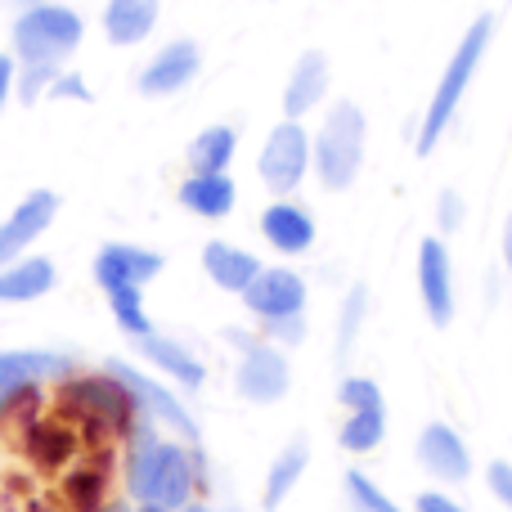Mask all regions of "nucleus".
I'll list each match as a JSON object with an SVG mask.
<instances>
[{
    "mask_svg": "<svg viewBox=\"0 0 512 512\" xmlns=\"http://www.w3.org/2000/svg\"><path fill=\"white\" fill-rule=\"evenodd\" d=\"M198 481H203V459H198V450H185V445H176V441H162L153 418L131 427L126 490H131L135 504L180 512V508H189V495H194Z\"/></svg>",
    "mask_w": 512,
    "mask_h": 512,
    "instance_id": "f257e3e1",
    "label": "nucleus"
},
{
    "mask_svg": "<svg viewBox=\"0 0 512 512\" xmlns=\"http://www.w3.org/2000/svg\"><path fill=\"white\" fill-rule=\"evenodd\" d=\"M54 405L63 414H72L99 445H108L113 436H131V427L140 423V409L135 396L113 378V373H86V378H63L59 400Z\"/></svg>",
    "mask_w": 512,
    "mask_h": 512,
    "instance_id": "f03ea898",
    "label": "nucleus"
},
{
    "mask_svg": "<svg viewBox=\"0 0 512 512\" xmlns=\"http://www.w3.org/2000/svg\"><path fill=\"white\" fill-rule=\"evenodd\" d=\"M490 36H495V18L481 14L477 23L463 32V41H459V50L450 54V63H445L441 81H436V90H432V104H427V113H423V126H418V153H423V158L436 149V140H441L445 126H450L454 113H459L463 95H468L472 77H477L481 59H486V50H490Z\"/></svg>",
    "mask_w": 512,
    "mask_h": 512,
    "instance_id": "7ed1b4c3",
    "label": "nucleus"
},
{
    "mask_svg": "<svg viewBox=\"0 0 512 512\" xmlns=\"http://www.w3.org/2000/svg\"><path fill=\"white\" fill-rule=\"evenodd\" d=\"M364 131H369V122H364V113L351 99H337L328 108L319 135L310 140V167H315L319 185L328 194H342V189L355 185L360 162H364Z\"/></svg>",
    "mask_w": 512,
    "mask_h": 512,
    "instance_id": "20e7f679",
    "label": "nucleus"
},
{
    "mask_svg": "<svg viewBox=\"0 0 512 512\" xmlns=\"http://www.w3.org/2000/svg\"><path fill=\"white\" fill-rule=\"evenodd\" d=\"M86 36V23H81L77 9L68 5H32L14 18V54L23 63H45V68H59L72 50Z\"/></svg>",
    "mask_w": 512,
    "mask_h": 512,
    "instance_id": "39448f33",
    "label": "nucleus"
},
{
    "mask_svg": "<svg viewBox=\"0 0 512 512\" xmlns=\"http://www.w3.org/2000/svg\"><path fill=\"white\" fill-rule=\"evenodd\" d=\"M230 342L243 346V360H239V373H234V387H239L243 400L252 405H279L288 396V360H283L279 346H270L265 337H252L243 328H230Z\"/></svg>",
    "mask_w": 512,
    "mask_h": 512,
    "instance_id": "423d86ee",
    "label": "nucleus"
},
{
    "mask_svg": "<svg viewBox=\"0 0 512 512\" xmlns=\"http://www.w3.org/2000/svg\"><path fill=\"white\" fill-rule=\"evenodd\" d=\"M77 373V360L63 351H0V418L41 382H63Z\"/></svg>",
    "mask_w": 512,
    "mask_h": 512,
    "instance_id": "0eeeda50",
    "label": "nucleus"
},
{
    "mask_svg": "<svg viewBox=\"0 0 512 512\" xmlns=\"http://www.w3.org/2000/svg\"><path fill=\"white\" fill-rule=\"evenodd\" d=\"M256 171H261V180H265L270 194H292V189L306 180V171H310V135L301 131V122H288V117H283V122L274 126L270 140H265V149H261Z\"/></svg>",
    "mask_w": 512,
    "mask_h": 512,
    "instance_id": "6e6552de",
    "label": "nucleus"
},
{
    "mask_svg": "<svg viewBox=\"0 0 512 512\" xmlns=\"http://www.w3.org/2000/svg\"><path fill=\"white\" fill-rule=\"evenodd\" d=\"M104 373H113V378L122 382L126 391H131V396H135V409H140L144 418H153V423H162V427H171V432H180L189 445H198V423H194V414H189V409L180 405V396H171L162 382H153L149 373L131 369L126 360H108Z\"/></svg>",
    "mask_w": 512,
    "mask_h": 512,
    "instance_id": "1a4fd4ad",
    "label": "nucleus"
},
{
    "mask_svg": "<svg viewBox=\"0 0 512 512\" xmlns=\"http://www.w3.org/2000/svg\"><path fill=\"white\" fill-rule=\"evenodd\" d=\"M54 216H59V194H54V189H32V194L0 221V265L18 261V256L50 230Z\"/></svg>",
    "mask_w": 512,
    "mask_h": 512,
    "instance_id": "9d476101",
    "label": "nucleus"
},
{
    "mask_svg": "<svg viewBox=\"0 0 512 512\" xmlns=\"http://www.w3.org/2000/svg\"><path fill=\"white\" fill-rule=\"evenodd\" d=\"M243 306H248L261 324L292 319V315H301V310H306V279H301V274H292V270H283V265L261 270L248 283V292H243Z\"/></svg>",
    "mask_w": 512,
    "mask_h": 512,
    "instance_id": "9b49d317",
    "label": "nucleus"
},
{
    "mask_svg": "<svg viewBox=\"0 0 512 512\" xmlns=\"http://www.w3.org/2000/svg\"><path fill=\"white\" fill-rule=\"evenodd\" d=\"M450 248L441 239L418 243V292H423V310L436 328H445L454 319V279H450Z\"/></svg>",
    "mask_w": 512,
    "mask_h": 512,
    "instance_id": "f8f14e48",
    "label": "nucleus"
},
{
    "mask_svg": "<svg viewBox=\"0 0 512 512\" xmlns=\"http://www.w3.org/2000/svg\"><path fill=\"white\" fill-rule=\"evenodd\" d=\"M162 256L158 252H144V248H131V243H108L99 248L95 256V283L104 292H117V288H144L162 274Z\"/></svg>",
    "mask_w": 512,
    "mask_h": 512,
    "instance_id": "ddd939ff",
    "label": "nucleus"
},
{
    "mask_svg": "<svg viewBox=\"0 0 512 512\" xmlns=\"http://www.w3.org/2000/svg\"><path fill=\"white\" fill-rule=\"evenodd\" d=\"M418 463H423L436 481H450V486L468 481V472H472L468 445H463V436L454 432L450 423H427L423 427V436H418Z\"/></svg>",
    "mask_w": 512,
    "mask_h": 512,
    "instance_id": "4468645a",
    "label": "nucleus"
},
{
    "mask_svg": "<svg viewBox=\"0 0 512 512\" xmlns=\"http://www.w3.org/2000/svg\"><path fill=\"white\" fill-rule=\"evenodd\" d=\"M198 68H203L198 45L171 41V45H162V50L149 59V68L140 72V90L144 95H176V90H185L189 81L198 77Z\"/></svg>",
    "mask_w": 512,
    "mask_h": 512,
    "instance_id": "2eb2a0df",
    "label": "nucleus"
},
{
    "mask_svg": "<svg viewBox=\"0 0 512 512\" xmlns=\"http://www.w3.org/2000/svg\"><path fill=\"white\" fill-rule=\"evenodd\" d=\"M108 504V459L104 450H90L63 472L59 486V508L63 512H104Z\"/></svg>",
    "mask_w": 512,
    "mask_h": 512,
    "instance_id": "dca6fc26",
    "label": "nucleus"
},
{
    "mask_svg": "<svg viewBox=\"0 0 512 512\" xmlns=\"http://www.w3.org/2000/svg\"><path fill=\"white\" fill-rule=\"evenodd\" d=\"M324 95H328V59L319 50H306L297 59V68H292L288 90H283V113H288V122H301L310 108L324 104Z\"/></svg>",
    "mask_w": 512,
    "mask_h": 512,
    "instance_id": "f3484780",
    "label": "nucleus"
},
{
    "mask_svg": "<svg viewBox=\"0 0 512 512\" xmlns=\"http://www.w3.org/2000/svg\"><path fill=\"white\" fill-rule=\"evenodd\" d=\"M261 234L270 239L274 252L301 256L315 243V221H310V212L297 203H274V207H265V216H261Z\"/></svg>",
    "mask_w": 512,
    "mask_h": 512,
    "instance_id": "a211bd4d",
    "label": "nucleus"
},
{
    "mask_svg": "<svg viewBox=\"0 0 512 512\" xmlns=\"http://www.w3.org/2000/svg\"><path fill=\"white\" fill-rule=\"evenodd\" d=\"M59 283L50 256H18V261L0 265V301H36Z\"/></svg>",
    "mask_w": 512,
    "mask_h": 512,
    "instance_id": "6ab92c4d",
    "label": "nucleus"
},
{
    "mask_svg": "<svg viewBox=\"0 0 512 512\" xmlns=\"http://www.w3.org/2000/svg\"><path fill=\"white\" fill-rule=\"evenodd\" d=\"M180 203H185V212L203 216V221H221V216L234 212V203H239V189H234L230 171H221V176H189L185 185H180Z\"/></svg>",
    "mask_w": 512,
    "mask_h": 512,
    "instance_id": "aec40b11",
    "label": "nucleus"
},
{
    "mask_svg": "<svg viewBox=\"0 0 512 512\" xmlns=\"http://www.w3.org/2000/svg\"><path fill=\"white\" fill-rule=\"evenodd\" d=\"M203 270H207V279L216 283V288H225V292H248V283L261 274V261H256L252 252H243V248H234V243H207L203 248Z\"/></svg>",
    "mask_w": 512,
    "mask_h": 512,
    "instance_id": "412c9836",
    "label": "nucleus"
},
{
    "mask_svg": "<svg viewBox=\"0 0 512 512\" xmlns=\"http://www.w3.org/2000/svg\"><path fill=\"white\" fill-rule=\"evenodd\" d=\"M158 27V0H108L104 36L113 45H140Z\"/></svg>",
    "mask_w": 512,
    "mask_h": 512,
    "instance_id": "4be33fe9",
    "label": "nucleus"
},
{
    "mask_svg": "<svg viewBox=\"0 0 512 512\" xmlns=\"http://www.w3.org/2000/svg\"><path fill=\"white\" fill-rule=\"evenodd\" d=\"M140 355L149 364H158L167 378H176V382H185L189 391H198L207 382V369H203V360H198L189 346H180V342H171V337H162V333H149V337H140Z\"/></svg>",
    "mask_w": 512,
    "mask_h": 512,
    "instance_id": "5701e85b",
    "label": "nucleus"
},
{
    "mask_svg": "<svg viewBox=\"0 0 512 512\" xmlns=\"http://www.w3.org/2000/svg\"><path fill=\"white\" fill-rule=\"evenodd\" d=\"M306 463H310V445H306V441H292L288 450H283L279 459L270 463V472H265V495H261V508H265V512H279V508H283V499L297 490V481H301V472H306Z\"/></svg>",
    "mask_w": 512,
    "mask_h": 512,
    "instance_id": "b1692460",
    "label": "nucleus"
},
{
    "mask_svg": "<svg viewBox=\"0 0 512 512\" xmlns=\"http://www.w3.org/2000/svg\"><path fill=\"white\" fill-rule=\"evenodd\" d=\"M234 153H239V135H234L230 126H207V131H198L194 144H189V167H194L198 176H221L234 162Z\"/></svg>",
    "mask_w": 512,
    "mask_h": 512,
    "instance_id": "393cba45",
    "label": "nucleus"
},
{
    "mask_svg": "<svg viewBox=\"0 0 512 512\" xmlns=\"http://www.w3.org/2000/svg\"><path fill=\"white\" fill-rule=\"evenodd\" d=\"M382 436H387V409H351L337 432V445L346 454H369L382 445Z\"/></svg>",
    "mask_w": 512,
    "mask_h": 512,
    "instance_id": "a878e982",
    "label": "nucleus"
},
{
    "mask_svg": "<svg viewBox=\"0 0 512 512\" xmlns=\"http://www.w3.org/2000/svg\"><path fill=\"white\" fill-rule=\"evenodd\" d=\"M108 306H113V319H117V328H122L126 337H149L153 333V319H149V310H144V297H140V288H117V292H108Z\"/></svg>",
    "mask_w": 512,
    "mask_h": 512,
    "instance_id": "bb28decb",
    "label": "nucleus"
},
{
    "mask_svg": "<svg viewBox=\"0 0 512 512\" xmlns=\"http://www.w3.org/2000/svg\"><path fill=\"white\" fill-rule=\"evenodd\" d=\"M346 499H351V512H400V504H391L387 490H378V481L364 477L360 468L346 472Z\"/></svg>",
    "mask_w": 512,
    "mask_h": 512,
    "instance_id": "cd10ccee",
    "label": "nucleus"
},
{
    "mask_svg": "<svg viewBox=\"0 0 512 512\" xmlns=\"http://www.w3.org/2000/svg\"><path fill=\"white\" fill-rule=\"evenodd\" d=\"M364 306H369V292H364V283H355L351 292H346V301H342V333H337V351H351V342H355V333H360V324H364Z\"/></svg>",
    "mask_w": 512,
    "mask_h": 512,
    "instance_id": "c85d7f7f",
    "label": "nucleus"
},
{
    "mask_svg": "<svg viewBox=\"0 0 512 512\" xmlns=\"http://www.w3.org/2000/svg\"><path fill=\"white\" fill-rule=\"evenodd\" d=\"M337 400L346 405V414H351V409H387V405H382V391H378V382H373V378H346L342 387H337Z\"/></svg>",
    "mask_w": 512,
    "mask_h": 512,
    "instance_id": "c756f323",
    "label": "nucleus"
},
{
    "mask_svg": "<svg viewBox=\"0 0 512 512\" xmlns=\"http://www.w3.org/2000/svg\"><path fill=\"white\" fill-rule=\"evenodd\" d=\"M54 77H59V72H54V68H45V63H27L23 81H14L18 99H23V104H36V99H41V95H50Z\"/></svg>",
    "mask_w": 512,
    "mask_h": 512,
    "instance_id": "7c9ffc66",
    "label": "nucleus"
},
{
    "mask_svg": "<svg viewBox=\"0 0 512 512\" xmlns=\"http://www.w3.org/2000/svg\"><path fill=\"white\" fill-rule=\"evenodd\" d=\"M265 337H274V342H283V346H301L306 342V315L274 319V324H265Z\"/></svg>",
    "mask_w": 512,
    "mask_h": 512,
    "instance_id": "2f4dec72",
    "label": "nucleus"
},
{
    "mask_svg": "<svg viewBox=\"0 0 512 512\" xmlns=\"http://www.w3.org/2000/svg\"><path fill=\"white\" fill-rule=\"evenodd\" d=\"M486 486H490V495L499 499V504H504L508 512H512V463H490L486 468Z\"/></svg>",
    "mask_w": 512,
    "mask_h": 512,
    "instance_id": "473e14b6",
    "label": "nucleus"
},
{
    "mask_svg": "<svg viewBox=\"0 0 512 512\" xmlns=\"http://www.w3.org/2000/svg\"><path fill=\"white\" fill-rule=\"evenodd\" d=\"M436 225H441V234H450L463 225V198L454 194V189H445L441 203H436Z\"/></svg>",
    "mask_w": 512,
    "mask_h": 512,
    "instance_id": "72a5a7b5",
    "label": "nucleus"
},
{
    "mask_svg": "<svg viewBox=\"0 0 512 512\" xmlns=\"http://www.w3.org/2000/svg\"><path fill=\"white\" fill-rule=\"evenodd\" d=\"M50 99H81V104H90V86L86 77H77V72H59L50 86Z\"/></svg>",
    "mask_w": 512,
    "mask_h": 512,
    "instance_id": "f704fd0d",
    "label": "nucleus"
},
{
    "mask_svg": "<svg viewBox=\"0 0 512 512\" xmlns=\"http://www.w3.org/2000/svg\"><path fill=\"white\" fill-rule=\"evenodd\" d=\"M414 512H463L454 504L450 495H441V490H423V495L414 499Z\"/></svg>",
    "mask_w": 512,
    "mask_h": 512,
    "instance_id": "c9c22d12",
    "label": "nucleus"
},
{
    "mask_svg": "<svg viewBox=\"0 0 512 512\" xmlns=\"http://www.w3.org/2000/svg\"><path fill=\"white\" fill-rule=\"evenodd\" d=\"M14 81H18V72H14V59H5V54H0V113H5L9 95H14Z\"/></svg>",
    "mask_w": 512,
    "mask_h": 512,
    "instance_id": "e433bc0d",
    "label": "nucleus"
},
{
    "mask_svg": "<svg viewBox=\"0 0 512 512\" xmlns=\"http://www.w3.org/2000/svg\"><path fill=\"white\" fill-rule=\"evenodd\" d=\"M504 256H508V270H512V216H508V225H504Z\"/></svg>",
    "mask_w": 512,
    "mask_h": 512,
    "instance_id": "4c0bfd02",
    "label": "nucleus"
},
{
    "mask_svg": "<svg viewBox=\"0 0 512 512\" xmlns=\"http://www.w3.org/2000/svg\"><path fill=\"white\" fill-rule=\"evenodd\" d=\"M180 512H212L207 504H189V508H180Z\"/></svg>",
    "mask_w": 512,
    "mask_h": 512,
    "instance_id": "58836bf2",
    "label": "nucleus"
},
{
    "mask_svg": "<svg viewBox=\"0 0 512 512\" xmlns=\"http://www.w3.org/2000/svg\"><path fill=\"white\" fill-rule=\"evenodd\" d=\"M18 5H23V9H32V5H41V0H18Z\"/></svg>",
    "mask_w": 512,
    "mask_h": 512,
    "instance_id": "ea45409f",
    "label": "nucleus"
}]
</instances>
